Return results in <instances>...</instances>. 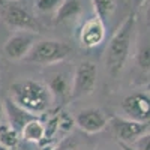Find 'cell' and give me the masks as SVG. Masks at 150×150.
Wrapping results in <instances>:
<instances>
[{
    "instance_id": "obj_1",
    "label": "cell",
    "mask_w": 150,
    "mask_h": 150,
    "mask_svg": "<svg viewBox=\"0 0 150 150\" xmlns=\"http://www.w3.org/2000/svg\"><path fill=\"white\" fill-rule=\"evenodd\" d=\"M137 32V17L128 15L111 36L105 51V69L111 77H119L131 57V48Z\"/></svg>"
},
{
    "instance_id": "obj_2",
    "label": "cell",
    "mask_w": 150,
    "mask_h": 150,
    "mask_svg": "<svg viewBox=\"0 0 150 150\" xmlns=\"http://www.w3.org/2000/svg\"><path fill=\"white\" fill-rule=\"evenodd\" d=\"M11 99L33 116H42L51 108L53 95L47 84L36 80H23L11 86Z\"/></svg>"
},
{
    "instance_id": "obj_3",
    "label": "cell",
    "mask_w": 150,
    "mask_h": 150,
    "mask_svg": "<svg viewBox=\"0 0 150 150\" xmlns=\"http://www.w3.org/2000/svg\"><path fill=\"white\" fill-rule=\"evenodd\" d=\"M0 18L15 32L27 30L38 33L39 30V23L33 11L23 0H0Z\"/></svg>"
},
{
    "instance_id": "obj_4",
    "label": "cell",
    "mask_w": 150,
    "mask_h": 150,
    "mask_svg": "<svg viewBox=\"0 0 150 150\" xmlns=\"http://www.w3.org/2000/svg\"><path fill=\"white\" fill-rule=\"evenodd\" d=\"M72 53L69 44L57 39H41L36 41L29 54L24 57V62L36 65H54L63 62Z\"/></svg>"
},
{
    "instance_id": "obj_5",
    "label": "cell",
    "mask_w": 150,
    "mask_h": 150,
    "mask_svg": "<svg viewBox=\"0 0 150 150\" xmlns=\"http://www.w3.org/2000/svg\"><path fill=\"white\" fill-rule=\"evenodd\" d=\"M98 84V66L90 60H84L75 68L72 77V92L71 98L78 99L89 96L95 92Z\"/></svg>"
},
{
    "instance_id": "obj_6",
    "label": "cell",
    "mask_w": 150,
    "mask_h": 150,
    "mask_svg": "<svg viewBox=\"0 0 150 150\" xmlns=\"http://www.w3.org/2000/svg\"><path fill=\"white\" fill-rule=\"evenodd\" d=\"M108 123L114 135L119 138V143L125 144L135 143L140 137H143L146 132L150 131V122H137L128 117L114 116L108 120Z\"/></svg>"
},
{
    "instance_id": "obj_7",
    "label": "cell",
    "mask_w": 150,
    "mask_h": 150,
    "mask_svg": "<svg viewBox=\"0 0 150 150\" xmlns=\"http://www.w3.org/2000/svg\"><path fill=\"white\" fill-rule=\"evenodd\" d=\"M36 39L38 33L35 32H27V30L15 32L5 42L3 53L11 60H24V57L29 54L32 47L36 44Z\"/></svg>"
},
{
    "instance_id": "obj_8",
    "label": "cell",
    "mask_w": 150,
    "mask_h": 150,
    "mask_svg": "<svg viewBox=\"0 0 150 150\" xmlns=\"http://www.w3.org/2000/svg\"><path fill=\"white\" fill-rule=\"evenodd\" d=\"M123 117L137 122H150V95L146 92H137L128 95L122 101Z\"/></svg>"
},
{
    "instance_id": "obj_9",
    "label": "cell",
    "mask_w": 150,
    "mask_h": 150,
    "mask_svg": "<svg viewBox=\"0 0 150 150\" xmlns=\"http://www.w3.org/2000/svg\"><path fill=\"white\" fill-rule=\"evenodd\" d=\"M107 36V24L96 15L84 21L78 32V41L83 48L92 50L99 47Z\"/></svg>"
},
{
    "instance_id": "obj_10",
    "label": "cell",
    "mask_w": 150,
    "mask_h": 150,
    "mask_svg": "<svg viewBox=\"0 0 150 150\" xmlns=\"http://www.w3.org/2000/svg\"><path fill=\"white\" fill-rule=\"evenodd\" d=\"M75 125L86 134H98L107 128L108 119L99 108H84L75 116Z\"/></svg>"
},
{
    "instance_id": "obj_11",
    "label": "cell",
    "mask_w": 150,
    "mask_h": 150,
    "mask_svg": "<svg viewBox=\"0 0 150 150\" xmlns=\"http://www.w3.org/2000/svg\"><path fill=\"white\" fill-rule=\"evenodd\" d=\"M47 87L53 95V99H60L62 102L71 98L72 92V81H69L68 75L63 72H56L50 77Z\"/></svg>"
},
{
    "instance_id": "obj_12",
    "label": "cell",
    "mask_w": 150,
    "mask_h": 150,
    "mask_svg": "<svg viewBox=\"0 0 150 150\" xmlns=\"http://www.w3.org/2000/svg\"><path fill=\"white\" fill-rule=\"evenodd\" d=\"M5 112L8 114L9 119V125L12 128H15L18 132L23 129V126L27 122H30L32 119H35L36 116L27 112L26 110H23L21 107H18L12 99H6L5 101Z\"/></svg>"
},
{
    "instance_id": "obj_13",
    "label": "cell",
    "mask_w": 150,
    "mask_h": 150,
    "mask_svg": "<svg viewBox=\"0 0 150 150\" xmlns=\"http://www.w3.org/2000/svg\"><path fill=\"white\" fill-rule=\"evenodd\" d=\"M135 65L138 66L140 71L149 72L150 71V36L144 35L137 39L135 45Z\"/></svg>"
},
{
    "instance_id": "obj_14",
    "label": "cell",
    "mask_w": 150,
    "mask_h": 150,
    "mask_svg": "<svg viewBox=\"0 0 150 150\" xmlns=\"http://www.w3.org/2000/svg\"><path fill=\"white\" fill-rule=\"evenodd\" d=\"M20 135L21 138H24L29 143L41 144L45 140V123H42L38 117H35L24 125L23 129L20 131Z\"/></svg>"
},
{
    "instance_id": "obj_15",
    "label": "cell",
    "mask_w": 150,
    "mask_h": 150,
    "mask_svg": "<svg viewBox=\"0 0 150 150\" xmlns=\"http://www.w3.org/2000/svg\"><path fill=\"white\" fill-rule=\"evenodd\" d=\"M83 12V0H63L59 8V11L54 14L56 23H66L72 21Z\"/></svg>"
},
{
    "instance_id": "obj_16",
    "label": "cell",
    "mask_w": 150,
    "mask_h": 150,
    "mask_svg": "<svg viewBox=\"0 0 150 150\" xmlns=\"http://www.w3.org/2000/svg\"><path fill=\"white\" fill-rule=\"evenodd\" d=\"M21 135L11 125L0 123V150H17Z\"/></svg>"
},
{
    "instance_id": "obj_17",
    "label": "cell",
    "mask_w": 150,
    "mask_h": 150,
    "mask_svg": "<svg viewBox=\"0 0 150 150\" xmlns=\"http://www.w3.org/2000/svg\"><path fill=\"white\" fill-rule=\"evenodd\" d=\"M93 11L98 18H101L105 24L111 20L117 9V0H92Z\"/></svg>"
},
{
    "instance_id": "obj_18",
    "label": "cell",
    "mask_w": 150,
    "mask_h": 150,
    "mask_svg": "<svg viewBox=\"0 0 150 150\" xmlns=\"http://www.w3.org/2000/svg\"><path fill=\"white\" fill-rule=\"evenodd\" d=\"M63 0H36V11L41 14H56Z\"/></svg>"
},
{
    "instance_id": "obj_19",
    "label": "cell",
    "mask_w": 150,
    "mask_h": 150,
    "mask_svg": "<svg viewBox=\"0 0 150 150\" xmlns=\"http://www.w3.org/2000/svg\"><path fill=\"white\" fill-rule=\"evenodd\" d=\"M75 125V119H72L68 112L60 111L59 112V132H69L72 131Z\"/></svg>"
},
{
    "instance_id": "obj_20",
    "label": "cell",
    "mask_w": 150,
    "mask_h": 150,
    "mask_svg": "<svg viewBox=\"0 0 150 150\" xmlns=\"http://www.w3.org/2000/svg\"><path fill=\"white\" fill-rule=\"evenodd\" d=\"M135 150H150V131L146 132L143 137H140L135 143L131 144Z\"/></svg>"
},
{
    "instance_id": "obj_21",
    "label": "cell",
    "mask_w": 150,
    "mask_h": 150,
    "mask_svg": "<svg viewBox=\"0 0 150 150\" xmlns=\"http://www.w3.org/2000/svg\"><path fill=\"white\" fill-rule=\"evenodd\" d=\"M143 11H144V20L147 26H150V0H146L143 3Z\"/></svg>"
},
{
    "instance_id": "obj_22",
    "label": "cell",
    "mask_w": 150,
    "mask_h": 150,
    "mask_svg": "<svg viewBox=\"0 0 150 150\" xmlns=\"http://www.w3.org/2000/svg\"><path fill=\"white\" fill-rule=\"evenodd\" d=\"M120 147H122V150H135L131 144H125V143H120Z\"/></svg>"
},
{
    "instance_id": "obj_23",
    "label": "cell",
    "mask_w": 150,
    "mask_h": 150,
    "mask_svg": "<svg viewBox=\"0 0 150 150\" xmlns=\"http://www.w3.org/2000/svg\"><path fill=\"white\" fill-rule=\"evenodd\" d=\"M56 150H77L75 147H72V146H68V144H65V146H62V147H59V149H56Z\"/></svg>"
},
{
    "instance_id": "obj_24",
    "label": "cell",
    "mask_w": 150,
    "mask_h": 150,
    "mask_svg": "<svg viewBox=\"0 0 150 150\" xmlns=\"http://www.w3.org/2000/svg\"><path fill=\"white\" fill-rule=\"evenodd\" d=\"M3 114H5V107H3V104H2V102H0V123H2Z\"/></svg>"
},
{
    "instance_id": "obj_25",
    "label": "cell",
    "mask_w": 150,
    "mask_h": 150,
    "mask_svg": "<svg viewBox=\"0 0 150 150\" xmlns=\"http://www.w3.org/2000/svg\"><path fill=\"white\" fill-rule=\"evenodd\" d=\"M134 2H135L137 5H138V6H141V5H143V3L146 2V0H134Z\"/></svg>"
},
{
    "instance_id": "obj_26",
    "label": "cell",
    "mask_w": 150,
    "mask_h": 150,
    "mask_svg": "<svg viewBox=\"0 0 150 150\" xmlns=\"http://www.w3.org/2000/svg\"><path fill=\"white\" fill-rule=\"evenodd\" d=\"M146 90H147V93L150 95V81H149V83L146 84Z\"/></svg>"
}]
</instances>
